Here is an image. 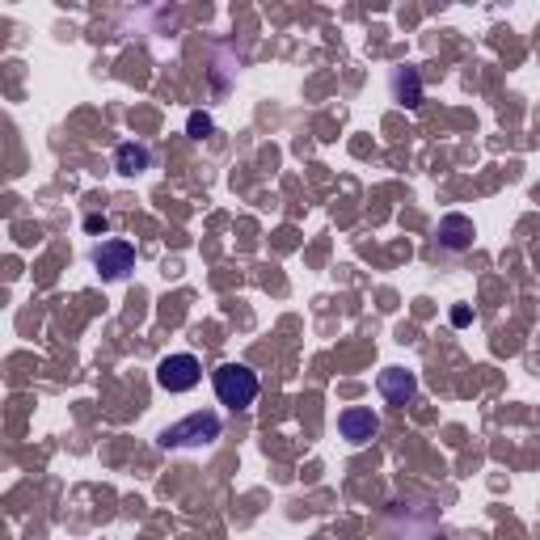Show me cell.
I'll use <instances>...</instances> for the list:
<instances>
[{
  "label": "cell",
  "instance_id": "6da1fadb",
  "mask_svg": "<svg viewBox=\"0 0 540 540\" xmlns=\"http://www.w3.org/2000/svg\"><path fill=\"white\" fill-rule=\"evenodd\" d=\"M224 431V422L216 410H199V414H186L182 422H173V427L161 431V448L165 452H178V448H207V443H216Z\"/></svg>",
  "mask_w": 540,
  "mask_h": 540
},
{
  "label": "cell",
  "instance_id": "7a4b0ae2",
  "mask_svg": "<svg viewBox=\"0 0 540 540\" xmlns=\"http://www.w3.org/2000/svg\"><path fill=\"white\" fill-rule=\"evenodd\" d=\"M211 384H216V397L228 410H245V405L258 401V372L245 368V363H224Z\"/></svg>",
  "mask_w": 540,
  "mask_h": 540
},
{
  "label": "cell",
  "instance_id": "3957f363",
  "mask_svg": "<svg viewBox=\"0 0 540 540\" xmlns=\"http://www.w3.org/2000/svg\"><path fill=\"white\" fill-rule=\"evenodd\" d=\"M203 380V363L195 359V355H165L161 363H157V384L165 393H190L195 384Z\"/></svg>",
  "mask_w": 540,
  "mask_h": 540
},
{
  "label": "cell",
  "instance_id": "277c9868",
  "mask_svg": "<svg viewBox=\"0 0 540 540\" xmlns=\"http://www.w3.org/2000/svg\"><path fill=\"white\" fill-rule=\"evenodd\" d=\"M93 270L114 283V279H127L135 270V245L131 241H102L98 249H93Z\"/></svg>",
  "mask_w": 540,
  "mask_h": 540
},
{
  "label": "cell",
  "instance_id": "5b68a950",
  "mask_svg": "<svg viewBox=\"0 0 540 540\" xmlns=\"http://www.w3.org/2000/svg\"><path fill=\"white\" fill-rule=\"evenodd\" d=\"M338 435L346 443H355V448H363V443H372L380 435V418L372 410H363V405H351V410L338 414Z\"/></svg>",
  "mask_w": 540,
  "mask_h": 540
},
{
  "label": "cell",
  "instance_id": "8992f818",
  "mask_svg": "<svg viewBox=\"0 0 540 540\" xmlns=\"http://www.w3.org/2000/svg\"><path fill=\"white\" fill-rule=\"evenodd\" d=\"M376 389H380V397L389 401V405H410L414 401V393H418V376L414 372H405V368H384L380 376H376Z\"/></svg>",
  "mask_w": 540,
  "mask_h": 540
},
{
  "label": "cell",
  "instance_id": "52a82bcc",
  "mask_svg": "<svg viewBox=\"0 0 540 540\" xmlns=\"http://www.w3.org/2000/svg\"><path fill=\"white\" fill-rule=\"evenodd\" d=\"M473 237H477V228H473L469 216H460V211H448V216L439 220V228H435V241L443 249H452V254H465V249L473 245Z\"/></svg>",
  "mask_w": 540,
  "mask_h": 540
},
{
  "label": "cell",
  "instance_id": "ba28073f",
  "mask_svg": "<svg viewBox=\"0 0 540 540\" xmlns=\"http://www.w3.org/2000/svg\"><path fill=\"white\" fill-rule=\"evenodd\" d=\"M389 93H393V102L405 106V110L422 106V72L410 68V64L393 68V72H389Z\"/></svg>",
  "mask_w": 540,
  "mask_h": 540
},
{
  "label": "cell",
  "instance_id": "9c48e42d",
  "mask_svg": "<svg viewBox=\"0 0 540 540\" xmlns=\"http://www.w3.org/2000/svg\"><path fill=\"white\" fill-rule=\"evenodd\" d=\"M152 165V152L148 144H135V140H123L114 148V169L123 173V178H140V173Z\"/></svg>",
  "mask_w": 540,
  "mask_h": 540
},
{
  "label": "cell",
  "instance_id": "30bf717a",
  "mask_svg": "<svg viewBox=\"0 0 540 540\" xmlns=\"http://www.w3.org/2000/svg\"><path fill=\"white\" fill-rule=\"evenodd\" d=\"M186 131L195 135V140H207V135L216 131V123H211L207 114H199V110H195V114H190V119H186Z\"/></svg>",
  "mask_w": 540,
  "mask_h": 540
},
{
  "label": "cell",
  "instance_id": "8fae6325",
  "mask_svg": "<svg viewBox=\"0 0 540 540\" xmlns=\"http://www.w3.org/2000/svg\"><path fill=\"white\" fill-rule=\"evenodd\" d=\"M469 321H473V308L469 304H456L452 308V325H469Z\"/></svg>",
  "mask_w": 540,
  "mask_h": 540
},
{
  "label": "cell",
  "instance_id": "7c38bea8",
  "mask_svg": "<svg viewBox=\"0 0 540 540\" xmlns=\"http://www.w3.org/2000/svg\"><path fill=\"white\" fill-rule=\"evenodd\" d=\"M85 228H89V233H106V216H85Z\"/></svg>",
  "mask_w": 540,
  "mask_h": 540
}]
</instances>
